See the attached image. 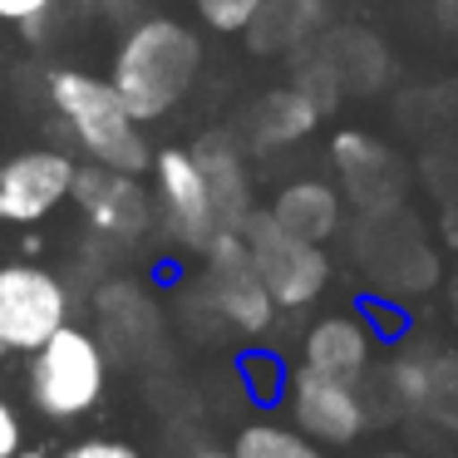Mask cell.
Instances as JSON below:
<instances>
[{"label": "cell", "instance_id": "obj_5", "mask_svg": "<svg viewBox=\"0 0 458 458\" xmlns=\"http://www.w3.org/2000/svg\"><path fill=\"white\" fill-rule=\"evenodd\" d=\"M242 242H247L251 261H257V276L271 291L276 310H301L326 291V281H330L326 247H316L306 237H291L271 212L251 208V217L242 222Z\"/></svg>", "mask_w": 458, "mask_h": 458}, {"label": "cell", "instance_id": "obj_12", "mask_svg": "<svg viewBox=\"0 0 458 458\" xmlns=\"http://www.w3.org/2000/svg\"><path fill=\"white\" fill-rule=\"evenodd\" d=\"M74 163L55 148H30L15 153L0 168V222H40L70 198Z\"/></svg>", "mask_w": 458, "mask_h": 458}, {"label": "cell", "instance_id": "obj_31", "mask_svg": "<svg viewBox=\"0 0 458 458\" xmlns=\"http://www.w3.org/2000/svg\"><path fill=\"white\" fill-rule=\"evenodd\" d=\"M188 458H237V454H227V448H198V454H188Z\"/></svg>", "mask_w": 458, "mask_h": 458}, {"label": "cell", "instance_id": "obj_16", "mask_svg": "<svg viewBox=\"0 0 458 458\" xmlns=\"http://www.w3.org/2000/svg\"><path fill=\"white\" fill-rule=\"evenodd\" d=\"M326 114L296 89V84H281V89L261 94L257 104L247 109V148L251 153H276L301 143L306 133H316V123Z\"/></svg>", "mask_w": 458, "mask_h": 458}, {"label": "cell", "instance_id": "obj_6", "mask_svg": "<svg viewBox=\"0 0 458 458\" xmlns=\"http://www.w3.org/2000/svg\"><path fill=\"white\" fill-rule=\"evenodd\" d=\"M202 296L212 301V310L222 316V326L237 335H267L276 320V301L261 286L257 261H251L242 232H222L212 237V247L202 251Z\"/></svg>", "mask_w": 458, "mask_h": 458}, {"label": "cell", "instance_id": "obj_1", "mask_svg": "<svg viewBox=\"0 0 458 458\" xmlns=\"http://www.w3.org/2000/svg\"><path fill=\"white\" fill-rule=\"evenodd\" d=\"M198 70H202V40L188 25L158 15V21H143L123 35L109 84L123 99V109L139 123H148V119H163L192 89Z\"/></svg>", "mask_w": 458, "mask_h": 458}, {"label": "cell", "instance_id": "obj_7", "mask_svg": "<svg viewBox=\"0 0 458 458\" xmlns=\"http://www.w3.org/2000/svg\"><path fill=\"white\" fill-rule=\"evenodd\" d=\"M330 163H335V173H340V198H345L360 217L409 208V168L379 133L340 129L335 139H330Z\"/></svg>", "mask_w": 458, "mask_h": 458}, {"label": "cell", "instance_id": "obj_19", "mask_svg": "<svg viewBox=\"0 0 458 458\" xmlns=\"http://www.w3.org/2000/svg\"><path fill=\"white\" fill-rule=\"evenodd\" d=\"M409 424H424L434 434L458 438V350L428 345L424 355V394H419V414Z\"/></svg>", "mask_w": 458, "mask_h": 458}, {"label": "cell", "instance_id": "obj_4", "mask_svg": "<svg viewBox=\"0 0 458 458\" xmlns=\"http://www.w3.org/2000/svg\"><path fill=\"white\" fill-rule=\"evenodd\" d=\"M104 375H109V360L99 340L89 330L60 326L30 360V399L45 419H80L99 404Z\"/></svg>", "mask_w": 458, "mask_h": 458}, {"label": "cell", "instance_id": "obj_10", "mask_svg": "<svg viewBox=\"0 0 458 458\" xmlns=\"http://www.w3.org/2000/svg\"><path fill=\"white\" fill-rule=\"evenodd\" d=\"M70 198L80 202L84 222L109 242H143L153 227V198L139 188L133 173L104 168V163L74 168Z\"/></svg>", "mask_w": 458, "mask_h": 458}, {"label": "cell", "instance_id": "obj_24", "mask_svg": "<svg viewBox=\"0 0 458 458\" xmlns=\"http://www.w3.org/2000/svg\"><path fill=\"white\" fill-rule=\"evenodd\" d=\"M242 379L251 385V399H261V404L281 399V389H286V369H281L276 355H242Z\"/></svg>", "mask_w": 458, "mask_h": 458}, {"label": "cell", "instance_id": "obj_23", "mask_svg": "<svg viewBox=\"0 0 458 458\" xmlns=\"http://www.w3.org/2000/svg\"><path fill=\"white\" fill-rule=\"evenodd\" d=\"M192 5H198L202 25H212L222 35H247V25L261 11V0H192Z\"/></svg>", "mask_w": 458, "mask_h": 458}, {"label": "cell", "instance_id": "obj_18", "mask_svg": "<svg viewBox=\"0 0 458 458\" xmlns=\"http://www.w3.org/2000/svg\"><path fill=\"white\" fill-rule=\"evenodd\" d=\"M326 15L330 0H261L257 21L247 25V40L257 55H291L326 30Z\"/></svg>", "mask_w": 458, "mask_h": 458}, {"label": "cell", "instance_id": "obj_20", "mask_svg": "<svg viewBox=\"0 0 458 458\" xmlns=\"http://www.w3.org/2000/svg\"><path fill=\"white\" fill-rule=\"evenodd\" d=\"M291 84H296L301 94H306L310 104H316L320 114H335L340 109V80H335V70L326 64V55H320V45L310 40V45H301V50H291Z\"/></svg>", "mask_w": 458, "mask_h": 458}, {"label": "cell", "instance_id": "obj_28", "mask_svg": "<svg viewBox=\"0 0 458 458\" xmlns=\"http://www.w3.org/2000/svg\"><path fill=\"white\" fill-rule=\"evenodd\" d=\"M15 454H21V414L0 399V458H15Z\"/></svg>", "mask_w": 458, "mask_h": 458}, {"label": "cell", "instance_id": "obj_29", "mask_svg": "<svg viewBox=\"0 0 458 458\" xmlns=\"http://www.w3.org/2000/svg\"><path fill=\"white\" fill-rule=\"evenodd\" d=\"M428 11H434V25H438V30L458 40V0H428Z\"/></svg>", "mask_w": 458, "mask_h": 458}, {"label": "cell", "instance_id": "obj_11", "mask_svg": "<svg viewBox=\"0 0 458 458\" xmlns=\"http://www.w3.org/2000/svg\"><path fill=\"white\" fill-rule=\"evenodd\" d=\"M286 404L291 419L306 438L316 444H355L365 434V404H360V389L345 379L316 375V369L301 365L296 375H286Z\"/></svg>", "mask_w": 458, "mask_h": 458}, {"label": "cell", "instance_id": "obj_15", "mask_svg": "<svg viewBox=\"0 0 458 458\" xmlns=\"http://www.w3.org/2000/svg\"><path fill=\"white\" fill-rule=\"evenodd\" d=\"M301 365L316 369V375L355 385V379L369 369V326L355 320V316L316 320V326L306 330V340H301Z\"/></svg>", "mask_w": 458, "mask_h": 458}, {"label": "cell", "instance_id": "obj_17", "mask_svg": "<svg viewBox=\"0 0 458 458\" xmlns=\"http://www.w3.org/2000/svg\"><path fill=\"white\" fill-rule=\"evenodd\" d=\"M267 212L291 232V237H306V242H316V247H326L340 232V222H345V198H340V188H330V182H320V178H296L271 198Z\"/></svg>", "mask_w": 458, "mask_h": 458}, {"label": "cell", "instance_id": "obj_22", "mask_svg": "<svg viewBox=\"0 0 458 458\" xmlns=\"http://www.w3.org/2000/svg\"><path fill=\"white\" fill-rule=\"evenodd\" d=\"M458 119V84H424V89H404L399 94V123L409 133L434 129V123Z\"/></svg>", "mask_w": 458, "mask_h": 458}, {"label": "cell", "instance_id": "obj_21", "mask_svg": "<svg viewBox=\"0 0 458 458\" xmlns=\"http://www.w3.org/2000/svg\"><path fill=\"white\" fill-rule=\"evenodd\" d=\"M237 458H326L306 434H291L281 424H247L237 434Z\"/></svg>", "mask_w": 458, "mask_h": 458}, {"label": "cell", "instance_id": "obj_25", "mask_svg": "<svg viewBox=\"0 0 458 458\" xmlns=\"http://www.w3.org/2000/svg\"><path fill=\"white\" fill-rule=\"evenodd\" d=\"M365 316H369V330L375 335H389V340H404L409 320L399 306H389V301H365Z\"/></svg>", "mask_w": 458, "mask_h": 458}, {"label": "cell", "instance_id": "obj_27", "mask_svg": "<svg viewBox=\"0 0 458 458\" xmlns=\"http://www.w3.org/2000/svg\"><path fill=\"white\" fill-rule=\"evenodd\" d=\"M64 458H139V448L119 444V438H84V444H74Z\"/></svg>", "mask_w": 458, "mask_h": 458}, {"label": "cell", "instance_id": "obj_14", "mask_svg": "<svg viewBox=\"0 0 458 458\" xmlns=\"http://www.w3.org/2000/svg\"><path fill=\"white\" fill-rule=\"evenodd\" d=\"M192 158H198L202 182H208L217 227L242 232V222L251 217V173H247V158H242V143L232 133H202L192 143Z\"/></svg>", "mask_w": 458, "mask_h": 458}, {"label": "cell", "instance_id": "obj_2", "mask_svg": "<svg viewBox=\"0 0 458 458\" xmlns=\"http://www.w3.org/2000/svg\"><path fill=\"white\" fill-rule=\"evenodd\" d=\"M50 104L64 119V129L74 133L84 153L104 168H119L139 178L143 168H153V148L143 139L139 119L123 109V99L114 94L109 80H89L80 70H55L50 74Z\"/></svg>", "mask_w": 458, "mask_h": 458}, {"label": "cell", "instance_id": "obj_9", "mask_svg": "<svg viewBox=\"0 0 458 458\" xmlns=\"http://www.w3.org/2000/svg\"><path fill=\"white\" fill-rule=\"evenodd\" d=\"M153 182H158V212H163V227L173 232V242H182L188 251H208L212 237H222V227L192 148L153 153Z\"/></svg>", "mask_w": 458, "mask_h": 458}, {"label": "cell", "instance_id": "obj_33", "mask_svg": "<svg viewBox=\"0 0 458 458\" xmlns=\"http://www.w3.org/2000/svg\"><path fill=\"white\" fill-rule=\"evenodd\" d=\"M15 458H45V454H15Z\"/></svg>", "mask_w": 458, "mask_h": 458}, {"label": "cell", "instance_id": "obj_26", "mask_svg": "<svg viewBox=\"0 0 458 458\" xmlns=\"http://www.w3.org/2000/svg\"><path fill=\"white\" fill-rule=\"evenodd\" d=\"M55 0H0V21L11 25H40V15H50Z\"/></svg>", "mask_w": 458, "mask_h": 458}, {"label": "cell", "instance_id": "obj_32", "mask_svg": "<svg viewBox=\"0 0 458 458\" xmlns=\"http://www.w3.org/2000/svg\"><path fill=\"white\" fill-rule=\"evenodd\" d=\"M379 458H419V454H404V448H389V454H379Z\"/></svg>", "mask_w": 458, "mask_h": 458}, {"label": "cell", "instance_id": "obj_8", "mask_svg": "<svg viewBox=\"0 0 458 458\" xmlns=\"http://www.w3.org/2000/svg\"><path fill=\"white\" fill-rule=\"evenodd\" d=\"M70 326V291L45 267H0V350H35Z\"/></svg>", "mask_w": 458, "mask_h": 458}, {"label": "cell", "instance_id": "obj_30", "mask_svg": "<svg viewBox=\"0 0 458 458\" xmlns=\"http://www.w3.org/2000/svg\"><path fill=\"white\" fill-rule=\"evenodd\" d=\"M448 316H454V326H458V267H454V276H448Z\"/></svg>", "mask_w": 458, "mask_h": 458}, {"label": "cell", "instance_id": "obj_3", "mask_svg": "<svg viewBox=\"0 0 458 458\" xmlns=\"http://www.w3.org/2000/svg\"><path fill=\"white\" fill-rule=\"evenodd\" d=\"M350 247H355V261L369 271V281L385 296H424L444 281V261L428 247L424 227L409 208L360 217Z\"/></svg>", "mask_w": 458, "mask_h": 458}, {"label": "cell", "instance_id": "obj_13", "mask_svg": "<svg viewBox=\"0 0 458 458\" xmlns=\"http://www.w3.org/2000/svg\"><path fill=\"white\" fill-rule=\"evenodd\" d=\"M316 45H320V55H326V64L335 70L340 94L369 99V94H379L394 80V55H389V45L379 40L375 30H365V25H330L326 35H316Z\"/></svg>", "mask_w": 458, "mask_h": 458}]
</instances>
